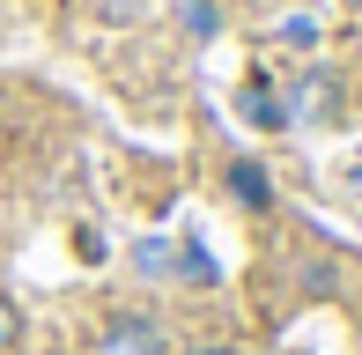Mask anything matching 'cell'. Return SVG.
<instances>
[{
  "label": "cell",
  "mask_w": 362,
  "mask_h": 355,
  "mask_svg": "<svg viewBox=\"0 0 362 355\" xmlns=\"http://www.w3.org/2000/svg\"><path fill=\"white\" fill-rule=\"evenodd\" d=\"M281 119L303 126V134H333V126L348 119V82H340L333 67H303L288 82V96H281Z\"/></svg>",
  "instance_id": "6da1fadb"
},
{
  "label": "cell",
  "mask_w": 362,
  "mask_h": 355,
  "mask_svg": "<svg viewBox=\"0 0 362 355\" xmlns=\"http://www.w3.org/2000/svg\"><path fill=\"white\" fill-rule=\"evenodd\" d=\"M96 355H170V333H163L148 311H119L104 326V341H96Z\"/></svg>",
  "instance_id": "7a4b0ae2"
},
{
  "label": "cell",
  "mask_w": 362,
  "mask_h": 355,
  "mask_svg": "<svg viewBox=\"0 0 362 355\" xmlns=\"http://www.w3.org/2000/svg\"><path fill=\"white\" fill-rule=\"evenodd\" d=\"M229 192H237L244 207H267V200H274V192H267V170H259V163H237V170H229Z\"/></svg>",
  "instance_id": "3957f363"
},
{
  "label": "cell",
  "mask_w": 362,
  "mask_h": 355,
  "mask_svg": "<svg viewBox=\"0 0 362 355\" xmlns=\"http://www.w3.org/2000/svg\"><path fill=\"white\" fill-rule=\"evenodd\" d=\"M23 333H30L23 303H15V296H0V355H15V348H23Z\"/></svg>",
  "instance_id": "277c9868"
},
{
  "label": "cell",
  "mask_w": 362,
  "mask_h": 355,
  "mask_svg": "<svg viewBox=\"0 0 362 355\" xmlns=\"http://www.w3.org/2000/svg\"><path fill=\"white\" fill-rule=\"evenodd\" d=\"M244 111H252L259 126H288V119H281V104H274V89H267V82H244Z\"/></svg>",
  "instance_id": "5b68a950"
},
{
  "label": "cell",
  "mask_w": 362,
  "mask_h": 355,
  "mask_svg": "<svg viewBox=\"0 0 362 355\" xmlns=\"http://www.w3.org/2000/svg\"><path fill=\"white\" fill-rule=\"evenodd\" d=\"M185 30H192V37H215V8H207V0H192V8H185Z\"/></svg>",
  "instance_id": "8992f818"
},
{
  "label": "cell",
  "mask_w": 362,
  "mask_h": 355,
  "mask_svg": "<svg viewBox=\"0 0 362 355\" xmlns=\"http://www.w3.org/2000/svg\"><path fill=\"white\" fill-rule=\"evenodd\" d=\"M134 267H141V274H163V267H177V260H170L163 245H141V252H134Z\"/></svg>",
  "instance_id": "52a82bcc"
},
{
  "label": "cell",
  "mask_w": 362,
  "mask_h": 355,
  "mask_svg": "<svg viewBox=\"0 0 362 355\" xmlns=\"http://www.w3.org/2000/svg\"><path fill=\"white\" fill-rule=\"evenodd\" d=\"M185 355H244V348H237V341H192Z\"/></svg>",
  "instance_id": "ba28073f"
},
{
  "label": "cell",
  "mask_w": 362,
  "mask_h": 355,
  "mask_svg": "<svg viewBox=\"0 0 362 355\" xmlns=\"http://www.w3.org/2000/svg\"><path fill=\"white\" fill-rule=\"evenodd\" d=\"M348 8H355V15H362V0H348Z\"/></svg>",
  "instance_id": "9c48e42d"
}]
</instances>
